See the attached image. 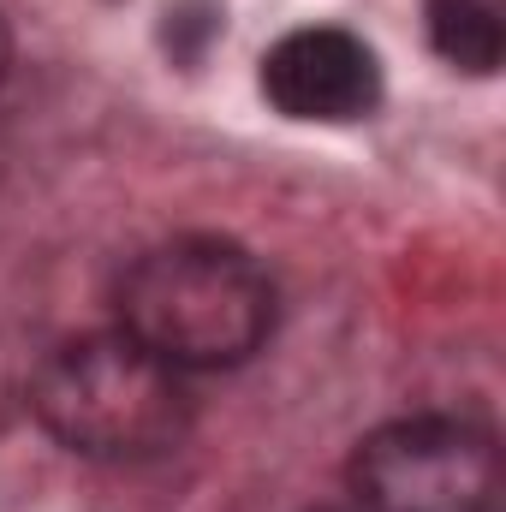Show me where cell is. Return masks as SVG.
Wrapping results in <instances>:
<instances>
[{
    "label": "cell",
    "instance_id": "cell-1",
    "mask_svg": "<svg viewBox=\"0 0 506 512\" xmlns=\"http://www.w3.org/2000/svg\"><path fill=\"white\" fill-rule=\"evenodd\" d=\"M114 310H120V328L161 364L233 370L268 346L280 298L268 268L245 245L215 233H185L131 256Z\"/></svg>",
    "mask_w": 506,
    "mask_h": 512
},
{
    "label": "cell",
    "instance_id": "cell-2",
    "mask_svg": "<svg viewBox=\"0 0 506 512\" xmlns=\"http://www.w3.org/2000/svg\"><path fill=\"white\" fill-rule=\"evenodd\" d=\"M30 417L78 459L143 465L191 435L197 399L185 370L161 364L126 328L60 340L30 376Z\"/></svg>",
    "mask_w": 506,
    "mask_h": 512
},
{
    "label": "cell",
    "instance_id": "cell-3",
    "mask_svg": "<svg viewBox=\"0 0 506 512\" xmlns=\"http://www.w3.org/2000/svg\"><path fill=\"white\" fill-rule=\"evenodd\" d=\"M346 483L364 512H501V447L471 417H393L352 447Z\"/></svg>",
    "mask_w": 506,
    "mask_h": 512
},
{
    "label": "cell",
    "instance_id": "cell-4",
    "mask_svg": "<svg viewBox=\"0 0 506 512\" xmlns=\"http://www.w3.org/2000/svg\"><path fill=\"white\" fill-rule=\"evenodd\" d=\"M262 96L286 120L352 126L381 108V60L364 36L340 24H304L262 54Z\"/></svg>",
    "mask_w": 506,
    "mask_h": 512
},
{
    "label": "cell",
    "instance_id": "cell-5",
    "mask_svg": "<svg viewBox=\"0 0 506 512\" xmlns=\"http://www.w3.org/2000/svg\"><path fill=\"white\" fill-rule=\"evenodd\" d=\"M435 54L453 72L489 78L506 54V0H423Z\"/></svg>",
    "mask_w": 506,
    "mask_h": 512
},
{
    "label": "cell",
    "instance_id": "cell-6",
    "mask_svg": "<svg viewBox=\"0 0 506 512\" xmlns=\"http://www.w3.org/2000/svg\"><path fill=\"white\" fill-rule=\"evenodd\" d=\"M6 60H12V36H6V18H0V78H6Z\"/></svg>",
    "mask_w": 506,
    "mask_h": 512
}]
</instances>
